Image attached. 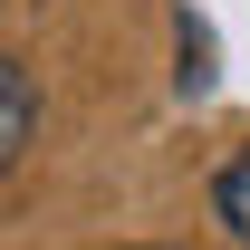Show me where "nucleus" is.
I'll use <instances>...</instances> for the list:
<instances>
[{
	"instance_id": "obj_2",
	"label": "nucleus",
	"mask_w": 250,
	"mask_h": 250,
	"mask_svg": "<svg viewBox=\"0 0 250 250\" xmlns=\"http://www.w3.org/2000/svg\"><path fill=\"white\" fill-rule=\"evenodd\" d=\"M212 221H221V231H231V241L250 250V145H241L231 164H221V183H212Z\"/></svg>"
},
{
	"instance_id": "obj_1",
	"label": "nucleus",
	"mask_w": 250,
	"mask_h": 250,
	"mask_svg": "<svg viewBox=\"0 0 250 250\" xmlns=\"http://www.w3.org/2000/svg\"><path fill=\"white\" fill-rule=\"evenodd\" d=\"M39 145V87H29V67H10L0 58V173Z\"/></svg>"
},
{
	"instance_id": "obj_3",
	"label": "nucleus",
	"mask_w": 250,
	"mask_h": 250,
	"mask_svg": "<svg viewBox=\"0 0 250 250\" xmlns=\"http://www.w3.org/2000/svg\"><path fill=\"white\" fill-rule=\"evenodd\" d=\"M116 250H145V241H116Z\"/></svg>"
}]
</instances>
